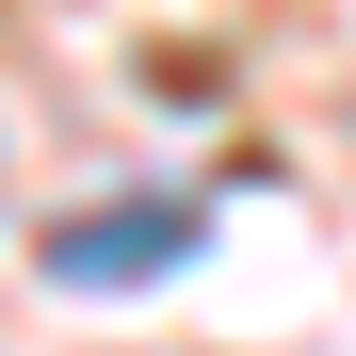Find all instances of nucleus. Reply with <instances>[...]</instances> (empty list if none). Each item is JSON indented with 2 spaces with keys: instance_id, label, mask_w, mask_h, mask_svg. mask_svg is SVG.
I'll list each match as a JSON object with an SVG mask.
<instances>
[{
  "instance_id": "nucleus-1",
  "label": "nucleus",
  "mask_w": 356,
  "mask_h": 356,
  "mask_svg": "<svg viewBox=\"0 0 356 356\" xmlns=\"http://www.w3.org/2000/svg\"><path fill=\"white\" fill-rule=\"evenodd\" d=\"M49 291H130V275H178L195 259V195H97V211H65L49 227Z\"/></svg>"
}]
</instances>
